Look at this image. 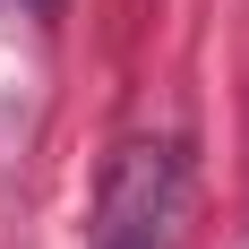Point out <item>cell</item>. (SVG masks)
Wrapping results in <instances>:
<instances>
[{
	"label": "cell",
	"mask_w": 249,
	"mask_h": 249,
	"mask_svg": "<svg viewBox=\"0 0 249 249\" xmlns=\"http://www.w3.org/2000/svg\"><path fill=\"white\" fill-rule=\"evenodd\" d=\"M172 206H180V163L163 146H129V163L103 189L95 249H172Z\"/></svg>",
	"instance_id": "obj_1"
}]
</instances>
